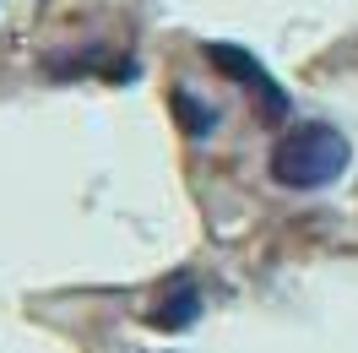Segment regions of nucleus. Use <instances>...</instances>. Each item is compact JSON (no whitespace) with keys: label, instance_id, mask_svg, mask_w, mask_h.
<instances>
[{"label":"nucleus","instance_id":"nucleus-1","mask_svg":"<svg viewBox=\"0 0 358 353\" xmlns=\"http://www.w3.org/2000/svg\"><path fill=\"white\" fill-rule=\"evenodd\" d=\"M353 163V147L336 125H320V120H304L282 131V141L271 147V179L282 191H326L331 179L348 174Z\"/></svg>","mask_w":358,"mask_h":353},{"label":"nucleus","instance_id":"nucleus-2","mask_svg":"<svg viewBox=\"0 0 358 353\" xmlns=\"http://www.w3.org/2000/svg\"><path fill=\"white\" fill-rule=\"evenodd\" d=\"M206 60L223 71V76H234V82L261 88V104H266V114H261V120H282V114H288V98H282V88H271L266 66H261L250 49H239V44H206Z\"/></svg>","mask_w":358,"mask_h":353},{"label":"nucleus","instance_id":"nucleus-3","mask_svg":"<svg viewBox=\"0 0 358 353\" xmlns=\"http://www.w3.org/2000/svg\"><path fill=\"white\" fill-rule=\"evenodd\" d=\"M196 310H201V293L190 283H174V299H163V310H157L152 321L174 331V326H185V321H196Z\"/></svg>","mask_w":358,"mask_h":353},{"label":"nucleus","instance_id":"nucleus-4","mask_svg":"<svg viewBox=\"0 0 358 353\" xmlns=\"http://www.w3.org/2000/svg\"><path fill=\"white\" fill-rule=\"evenodd\" d=\"M169 104L179 109V125H185V136H206L212 125H217V109H206L196 92H185V88H179L174 98H169Z\"/></svg>","mask_w":358,"mask_h":353}]
</instances>
